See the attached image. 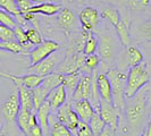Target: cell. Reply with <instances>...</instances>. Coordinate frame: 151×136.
Wrapping results in <instances>:
<instances>
[{
	"mask_svg": "<svg viewBox=\"0 0 151 136\" xmlns=\"http://www.w3.org/2000/svg\"><path fill=\"white\" fill-rule=\"evenodd\" d=\"M150 82V74L145 62H141L136 66L129 67L125 86V98L134 97L142 87Z\"/></svg>",
	"mask_w": 151,
	"mask_h": 136,
	"instance_id": "obj_2",
	"label": "cell"
},
{
	"mask_svg": "<svg viewBox=\"0 0 151 136\" xmlns=\"http://www.w3.org/2000/svg\"><path fill=\"white\" fill-rule=\"evenodd\" d=\"M143 34H144V37H145V39H148L149 41H151V19L144 24Z\"/></svg>",
	"mask_w": 151,
	"mask_h": 136,
	"instance_id": "obj_41",
	"label": "cell"
},
{
	"mask_svg": "<svg viewBox=\"0 0 151 136\" xmlns=\"http://www.w3.org/2000/svg\"><path fill=\"white\" fill-rule=\"evenodd\" d=\"M100 16L102 18H105L106 21H108L113 26H116L119 23V21H121V15H119L118 10L115 9V8H110V7L105 8L102 10V13L100 14Z\"/></svg>",
	"mask_w": 151,
	"mask_h": 136,
	"instance_id": "obj_31",
	"label": "cell"
},
{
	"mask_svg": "<svg viewBox=\"0 0 151 136\" xmlns=\"http://www.w3.org/2000/svg\"><path fill=\"white\" fill-rule=\"evenodd\" d=\"M64 75H65V74H61V73H58V72H53V73L49 74V75L43 76L41 86L49 93V92L52 90V89H55L56 86L63 84Z\"/></svg>",
	"mask_w": 151,
	"mask_h": 136,
	"instance_id": "obj_21",
	"label": "cell"
},
{
	"mask_svg": "<svg viewBox=\"0 0 151 136\" xmlns=\"http://www.w3.org/2000/svg\"><path fill=\"white\" fill-rule=\"evenodd\" d=\"M76 135L77 136H92L93 135L89 122L83 121V120L78 121L77 129H76Z\"/></svg>",
	"mask_w": 151,
	"mask_h": 136,
	"instance_id": "obj_39",
	"label": "cell"
},
{
	"mask_svg": "<svg viewBox=\"0 0 151 136\" xmlns=\"http://www.w3.org/2000/svg\"><path fill=\"white\" fill-rule=\"evenodd\" d=\"M98 45H99V40L93 34L92 31H88V34H86V38L84 41L83 44V53L86 54H92V53H96V51L98 50Z\"/></svg>",
	"mask_w": 151,
	"mask_h": 136,
	"instance_id": "obj_26",
	"label": "cell"
},
{
	"mask_svg": "<svg viewBox=\"0 0 151 136\" xmlns=\"http://www.w3.org/2000/svg\"><path fill=\"white\" fill-rule=\"evenodd\" d=\"M100 61H101V58L99 57V54H96V53L86 54L84 58V67L92 72L94 69H98Z\"/></svg>",
	"mask_w": 151,
	"mask_h": 136,
	"instance_id": "obj_36",
	"label": "cell"
},
{
	"mask_svg": "<svg viewBox=\"0 0 151 136\" xmlns=\"http://www.w3.org/2000/svg\"><path fill=\"white\" fill-rule=\"evenodd\" d=\"M33 111L21 108L19 112L16 117V124L18 126L19 130L25 135H30V129H29V120H30V116Z\"/></svg>",
	"mask_w": 151,
	"mask_h": 136,
	"instance_id": "obj_23",
	"label": "cell"
},
{
	"mask_svg": "<svg viewBox=\"0 0 151 136\" xmlns=\"http://www.w3.org/2000/svg\"><path fill=\"white\" fill-rule=\"evenodd\" d=\"M117 42L116 39L113 35H101V38L99 40V45H98V51H99V57L101 58V60L104 61H109L111 60L115 54L117 52Z\"/></svg>",
	"mask_w": 151,
	"mask_h": 136,
	"instance_id": "obj_10",
	"label": "cell"
},
{
	"mask_svg": "<svg viewBox=\"0 0 151 136\" xmlns=\"http://www.w3.org/2000/svg\"><path fill=\"white\" fill-rule=\"evenodd\" d=\"M84 58H85V54L83 52H75L68 54L58 65L57 72L61 74H69L73 72L81 70L84 67Z\"/></svg>",
	"mask_w": 151,
	"mask_h": 136,
	"instance_id": "obj_8",
	"label": "cell"
},
{
	"mask_svg": "<svg viewBox=\"0 0 151 136\" xmlns=\"http://www.w3.org/2000/svg\"><path fill=\"white\" fill-rule=\"evenodd\" d=\"M14 33H15V39L18 43H21L23 45V48L25 50H31L33 48V45L29 42V39L26 35V31L23 27L22 25H16L14 27Z\"/></svg>",
	"mask_w": 151,
	"mask_h": 136,
	"instance_id": "obj_28",
	"label": "cell"
},
{
	"mask_svg": "<svg viewBox=\"0 0 151 136\" xmlns=\"http://www.w3.org/2000/svg\"><path fill=\"white\" fill-rule=\"evenodd\" d=\"M17 90H18L21 108L27 109V110H31V111H35L34 103H33V97H32V90L26 87V86H24V85L17 86Z\"/></svg>",
	"mask_w": 151,
	"mask_h": 136,
	"instance_id": "obj_20",
	"label": "cell"
},
{
	"mask_svg": "<svg viewBox=\"0 0 151 136\" xmlns=\"http://www.w3.org/2000/svg\"><path fill=\"white\" fill-rule=\"evenodd\" d=\"M127 102L125 103L126 118L129 124L132 127H137L144 121L148 110V95L145 86L136 93L134 97L126 99Z\"/></svg>",
	"mask_w": 151,
	"mask_h": 136,
	"instance_id": "obj_1",
	"label": "cell"
},
{
	"mask_svg": "<svg viewBox=\"0 0 151 136\" xmlns=\"http://www.w3.org/2000/svg\"><path fill=\"white\" fill-rule=\"evenodd\" d=\"M61 61V56L58 51H55L47 58L39 61L38 64L30 66V73H34L40 76H47L53 73Z\"/></svg>",
	"mask_w": 151,
	"mask_h": 136,
	"instance_id": "obj_6",
	"label": "cell"
},
{
	"mask_svg": "<svg viewBox=\"0 0 151 136\" xmlns=\"http://www.w3.org/2000/svg\"><path fill=\"white\" fill-rule=\"evenodd\" d=\"M89 125H90L91 130H92L93 135H96V136L101 135L104 128L106 127V122L104 121V119H102L101 116H100V113H99L97 110H96V112L93 113V116L91 117V119L89 120Z\"/></svg>",
	"mask_w": 151,
	"mask_h": 136,
	"instance_id": "obj_27",
	"label": "cell"
},
{
	"mask_svg": "<svg viewBox=\"0 0 151 136\" xmlns=\"http://www.w3.org/2000/svg\"><path fill=\"white\" fill-rule=\"evenodd\" d=\"M57 21L58 24L63 30L69 31L72 30V27L75 25L76 18L75 15L73 14V11L68 8H61L60 11L57 14Z\"/></svg>",
	"mask_w": 151,
	"mask_h": 136,
	"instance_id": "obj_18",
	"label": "cell"
},
{
	"mask_svg": "<svg viewBox=\"0 0 151 136\" xmlns=\"http://www.w3.org/2000/svg\"><path fill=\"white\" fill-rule=\"evenodd\" d=\"M47 95H48V92L41 86V84L37 87L32 89V97H33V103H34V109L35 110L42 105L43 101H45Z\"/></svg>",
	"mask_w": 151,
	"mask_h": 136,
	"instance_id": "obj_32",
	"label": "cell"
},
{
	"mask_svg": "<svg viewBox=\"0 0 151 136\" xmlns=\"http://www.w3.org/2000/svg\"><path fill=\"white\" fill-rule=\"evenodd\" d=\"M72 107L74 111L77 113L80 120L86 121V122H89L93 113L96 112V108L93 107L89 99H82V100L74 101V103H72Z\"/></svg>",
	"mask_w": 151,
	"mask_h": 136,
	"instance_id": "obj_12",
	"label": "cell"
},
{
	"mask_svg": "<svg viewBox=\"0 0 151 136\" xmlns=\"http://www.w3.org/2000/svg\"><path fill=\"white\" fill-rule=\"evenodd\" d=\"M21 109V102L18 97V90L13 91L9 98L4 102L1 107V113L8 122H16V117Z\"/></svg>",
	"mask_w": 151,
	"mask_h": 136,
	"instance_id": "obj_9",
	"label": "cell"
},
{
	"mask_svg": "<svg viewBox=\"0 0 151 136\" xmlns=\"http://www.w3.org/2000/svg\"><path fill=\"white\" fill-rule=\"evenodd\" d=\"M16 4H17L18 9L21 10V13H22V14L26 13V11H27V10H29V9L34 5L31 0H16Z\"/></svg>",
	"mask_w": 151,
	"mask_h": 136,
	"instance_id": "obj_40",
	"label": "cell"
},
{
	"mask_svg": "<svg viewBox=\"0 0 151 136\" xmlns=\"http://www.w3.org/2000/svg\"><path fill=\"white\" fill-rule=\"evenodd\" d=\"M60 45L55 40H43L38 45H34L30 51V66L38 64L55 51H58Z\"/></svg>",
	"mask_w": 151,
	"mask_h": 136,
	"instance_id": "obj_4",
	"label": "cell"
},
{
	"mask_svg": "<svg viewBox=\"0 0 151 136\" xmlns=\"http://www.w3.org/2000/svg\"><path fill=\"white\" fill-rule=\"evenodd\" d=\"M0 24L14 29L16 25H17V22H16L15 17L12 15V14H9L6 10H4V9L0 8Z\"/></svg>",
	"mask_w": 151,
	"mask_h": 136,
	"instance_id": "obj_37",
	"label": "cell"
},
{
	"mask_svg": "<svg viewBox=\"0 0 151 136\" xmlns=\"http://www.w3.org/2000/svg\"><path fill=\"white\" fill-rule=\"evenodd\" d=\"M25 31H26V35H27V39H29V42L33 47L34 45H38L39 43H41L43 41L42 35H41V33L39 32V30L37 27L30 26V27L25 29Z\"/></svg>",
	"mask_w": 151,
	"mask_h": 136,
	"instance_id": "obj_34",
	"label": "cell"
},
{
	"mask_svg": "<svg viewBox=\"0 0 151 136\" xmlns=\"http://www.w3.org/2000/svg\"><path fill=\"white\" fill-rule=\"evenodd\" d=\"M67 97L68 94L67 92H66L65 86L63 84H60V85L56 86L55 89H52V90L48 93L45 100L50 103L52 111H56L61 105H64L67 101Z\"/></svg>",
	"mask_w": 151,
	"mask_h": 136,
	"instance_id": "obj_14",
	"label": "cell"
},
{
	"mask_svg": "<svg viewBox=\"0 0 151 136\" xmlns=\"http://www.w3.org/2000/svg\"><path fill=\"white\" fill-rule=\"evenodd\" d=\"M150 5V0H127V6L131 11L140 13L143 11Z\"/></svg>",
	"mask_w": 151,
	"mask_h": 136,
	"instance_id": "obj_35",
	"label": "cell"
},
{
	"mask_svg": "<svg viewBox=\"0 0 151 136\" xmlns=\"http://www.w3.org/2000/svg\"><path fill=\"white\" fill-rule=\"evenodd\" d=\"M45 1H51V2H59V0H45Z\"/></svg>",
	"mask_w": 151,
	"mask_h": 136,
	"instance_id": "obj_45",
	"label": "cell"
},
{
	"mask_svg": "<svg viewBox=\"0 0 151 136\" xmlns=\"http://www.w3.org/2000/svg\"><path fill=\"white\" fill-rule=\"evenodd\" d=\"M33 4H40V2H43V1H45V0H31Z\"/></svg>",
	"mask_w": 151,
	"mask_h": 136,
	"instance_id": "obj_44",
	"label": "cell"
},
{
	"mask_svg": "<svg viewBox=\"0 0 151 136\" xmlns=\"http://www.w3.org/2000/svg\"><path fill=\"white\" fill-rule=\"evenodd\" d=\"M107 77L109 78L113 90V105L119 111L125 109L126 98H125V86H126V78L127 74L119 69H109L107 72Z\"/></svg>",
	"mask_w": 151,
	"mask_h": 136,
	"instance_id": "obj_3",
	"label": "cell"
},
{
	"mask_svg": "<svg viewBox=\"0 0 151 136\" xmlns=\"http://www.w3.org/2000/svg\"><path fill=\"white\" fill-rule=\"evenodd\" d=\"M0 40H1V41H12V40H16L14 29L0 24Z\"/></svg>",
	"mask_w": 151,
	"mask_h": 136,
	"instance_id": "obj_38",
	"label": "cell"
},
{
	"mask_svg": "<svg viewBox=\"0 0 151 136\" xmlns=\"http://www.w3.org/2000/svg\"><path fill=\"white\" fill-rule=\"evenodd\" d=\"M21 79H22V85L32 90L42 83L43 76H40L38 74H34V73H30L27 75L21 76Z\"/></svg>",
	"mask_w": 151,
	"mask_h": 136,
	"instance_id": "obj_30",
	"label": "cell"
},
{
	"mask_svg": "<svg viewBox=\"0 0 151 136\" xmlns=\"http://www.w3.org/2000/svg\"><path fill=\"white\" fill-rule=\"evenodd\" d=\"M91 83H92L91 74H81L77 86L72 94V99L74 101L82 100V99H89L91 92Z\"/></svg>",
	"mask_w": 151,
	"mask_h": 136,
	"instance_id": "obj_13",
	"label": "cell"
},
{
	"mask_svg": "<svg viewBox=\"0 0 151 136\" xmlns=\"http://www.w3.org/2000/svg\"><path fill=\"white\" fill-rule=\"evenodd\" d=\"M0 50L4 51H8V52L15 53V54H19V53H25V49L23 48L21 43H18L16 40H12V41H2L0 44Z\"/></svg>",
	"mask_w": 151,
	"mask_h": 136,
	"instance_id": "obj_29",
	"label": "cell"
},
{
	"mask_svg": "<svg viewBox=\"0 0 151 136\" xmlns=\"http://www.w3.org/2000/svg\"><path fill=\"white\" fill-rule=\"evenodd\" d=\"M1 42H2V41H1V40H0V44H1Z\"/></svg>",
	"mask_w": 151,
	"mask_h": 136,
	"instance_id": "obj_46",
	"label": "cell"
},
{
	"mask_svg": "<svg viewBox=\"0 0 151 136\" xmlns=\"http://www.w3.org/2000/svg\"><path fill=\"white\" fill-rule=\"evenodd\" d=\"M107 126L111 127L113 129H117L118 122H119V116L121 111L113 105V102H107L104 100H100V105L97 110Z\"/></svg>",
	"mask_w": 151,
	"mask_h": 136,
	"instance_id": "obj_7",
	"label": "cell"
},
{
	"mask_svg": "<svg viewBox=\"0 0 151 136\" xmlns=\"http://www.w3.org/2000/svg\"><path fill=\"white\" fill-rule=\"evenodd\" d=\"M143 135H145V136H151V116H150V118H149V121H148L147 130H145V133H144Z\"/></svg>",
	"mask_w": 151,
	"mask_h": 136,
	"instance_id": "obj_43",
	"label": "cell"
},
{
	"mask_svg": "<svg viewBox=\"0 0 151 136\" xmlns=\"http://www.w3.org/2000/svg\"><path fill=\"white\" fill-rule=\"evenodd\" d=\"M80 77H81V72H80V70L64 75L63 85L65 86L68 95L72 97V94H73V92L75 91L76 86H77V83H78V81H80Z\"/></svg>",
	"mask_w": 151,
	"mask_h": 136,
	"instance_id": "obj_24",
	"label": "cell"
},
{
	"mask_svg": "<svg viewBox=\"0 0 151 136\" xmlns=\"http://www.w3.org/2000/svg\"><path fill=\"white\" fill-rule=\"evenodd\" d=\"M61 9V6L58 2H51V1H43L40 4H35L26 11L32 13L35 15H45V16H53L57 15Z\"/></svg>",
	"mask_w": 151,
	"mask_h": 136,
	"instance_id": "obj_15",
	"label": "cell"
},
{
	"mask_svg": "<svg viewBox=\"0 0 151 136\" xmlns=\"http://www.w3.org/2000/svg\"><path fill=\"white\" fill-rule=\"evenodd\" d=\"M52 112V109L50 103L45 100L42 102V105L39 107L38 109L35 110L37 113V118H38L39 125L41 126L42 132H43V135H48L50 134V127H49V117H50V113Z\"/></svg>",
	"mask_w": 151,
	"mask_h": 136,
	"instance_id": "obj_16",
	"label": "cell"
},
{
	"mask_svg": "<svg viewBox=\"0 0 151 136\" xmlns=\"http://www.w3.org/2000/svg\"><path fill=\"white\" fill-rule=\"evenodd\" d=\"M126 59H127V64L129 67L132 66H136L141 62L144 61V56L137 48L135 47H127L126 49Z\"/></svg>",
	"mask_w": 151,
	"mask_h": 136,
	"instance_id": "obj_25",
	"label": "cell"
},
{
	"mask_svg": "<svg viewBox=\"0 0 151 136\" xmlns=\"http://www.w3.org/2000/svg\"><path fill=\"white\" fill-rule=\"evenodd\" d=\"M78 19L82 25V29L88 31H92L100 21V14L99 11L93 7H85L81 10Z\"/></svg>",
	"mask_w": 151,
	"mask_h": 136,
	"instance_id": "obj_11",
	"label": "cell"
},
{
	"mask_svg": "<svg viewBox=\"0 0 151 136\" xmlns=\"http://www.w3.org/2000/svg\"><path fill=\"white\" fill-rule=\"evenodd\" d=\"M1 51H2V50H0V52H1Z\"/></svg>",
	"mask_w": 151,
	"mask_h": 136,
	"instance_id": "obj_47",
	"label": "cell"
},
{
	"mask_svg": "<svg viewBox=\"0 0 151 136\" xmlns=\"http://www.w3.org/2000/svg\"><path fill=\"white\" fill-rule=\"evenodd\" d=\"M30 135L31 136H42L43 135V132H42V128H41V126L37 124L33 128L30 130Z\"/></svg>",
	"mask_w": 151,
	"mask_h": 136,
	"instance_id": "obj_42",
	"label": "cell"
},
{
	"mask_svg": "<svg viewBox=\"0 0 151 136\" xmlns=\"http://www.w3.org/2000/svg\"><path fill=\"white\" fill-rule=\"evenodd\" d=\"M97 85L98 92L100 95V100H104L107 102H113V90L109 78L106 74H98L97 77Z\"/></svg>",
	"mask_w": 151,
	"mask_h": 136,
	"instance_id": "obj_17",
	"label": "cell"
},
{
	"mask_svg": "<svg viewBox=\"0 0 151 136\" xmlns=\"http://www.w3.org/2000/svg\"><path fill=\"white\" fill-rule=\"evenodd\" d=\"M55 115H56V118L60 122H63L72 132V134H75L76 135V129H77V125H78L80 118H78L77 113L74 111V109H73V107H72L70 103L65 102L64 105H61L55 111Z\"/></svg>",
	"mask_w": 151,
	"mask_h": 136,
	"instance_id": "obj_5",
	"label": "cell"
},
{
	"mask_svg": "<svg viewBox=\"0 0 151 136\" xmlns=\"http://www.w3.org/2000/svg\"><path fill=\"white\" fill-rule=\"evenodd\" d=\"M49 127H50V134L52 136H72V132L56 118V115L52 112L49 117Z\"/></svg>",
	"mask_w": 151,
	"mask_h": 136,
	"instance_id": "obj_19",
	"label": "cell"
},
{
	"mask_svg": "<svg viewBox=\"0 0 151 136\" xmlns=\"http://www.w3.org/2000/svg\"><path fill=\"white\" fill-rule=\"evenodd\" d=\"M0 8L6 10L7 13L14 16L21 15V10L18 9V6L16 4V0H0Z\"/></svg>",
	"mask_w": 151,
	"mask_h": 136,
	"instance_id": "obj_33",
	"label": "cell"
},
{
	"mask_svg": "<svg viewBox=\"0 0 151 136\" xmlns=\"http://www.w3.org/2000/svg\"><path fill=\"white\" fill-rule=\"evenodd\" d=\"M150 4H151V0H150Z\"/></svg>",
	"mask_w": 151,
	"mask_h": 136,
	"instance_id": "obj_48",
	"label": "cell"
},
{
	"mask_svg": "<svg viewBox=\"0 0 151 136\" xmlns=\"http://www.w3.org/2000/svg\"><path fill=\"white\" fill-rule=\"evenodd\" d=\"M116 32H117V37L123 47H129L131 44V34H129V23L126 21L121 19L119 23L115 26Z\"/></svg>",
	"mask_w": 151,
	"mask_h": 136,
	"instance_id": "obj_22",
	"label": "cell"
}]
</instances>
